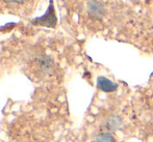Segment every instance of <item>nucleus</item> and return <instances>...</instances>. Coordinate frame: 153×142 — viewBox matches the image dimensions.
<instances>
[{"mask_svg":"<svg viewBox=\"0 0 153 142\" xmlns=\"http://www.w3.org/2000/svg\"><path fill=\"white\" fill-rule=\"evenodd\" d=\"M122 126H123V119L121 118V116L116 115V114L108 115L102 122V128L107 133L116 132V131L120 130L122 128Z\"/></svg>","mask_w":153,"mask_h":142,"instance_id":"f257e3e1","label":"nucleus"},{"mask_svg":"<svg viewBox=\"0 0 153 142\" xmlns=\"http://www.w3.org/2000/svg\"><path fill=\"white\" fill-rule=\"evenodd\" d=\"M32 23H33V24L44 25V26H54V25L56 24V17H55L52 0H50V5H49V8L47 10L46 14L43 17H41V18L34 19V20L32 21Z\"/></svg>","mask_w":153,"mask_h":142,"instance_id":"f03ea898","label":"nucleus"},{"mask_svg":"<svg viewBox=\"0 0 153 142\" xmlns=\"http://www.w3.org/2000/svg\"><path fill=\"white\" fill-rule=\"evenodd\" d=\"M88 12L93 19L100 20L102 19L103 14H104V7L98 0H91L89 2V6H88Z\"/></svg>","mask_w":153,"mask_h":142,"instance_id":"7ed1b4c3","label":"nucleus"},{"mask_svg":"<svg viewBox=\"0 0 153 142\" xmlns=\"http://www.w3.org/2000/svg\"><path fill=\"white\" fill-rule=\"evenodd\" d=\"M97 87L103 92H114L118 89V84L109 80L106 77H98Z\"/></svg>","mask_w":153,"mask_h":142,"instance_id":"20e7f679","label":"nucleus"},{"mask_svg":"<svg viewBox=\"0 0 153 142\" xmlns=\"http://www.w3.org/2000/svg\"><path fill=\"white\" fill-rule=\"evenodd\" d=\"M92 142H116L115 137L111 135V133L102 132L100 134L96 135Z\"/></svg>","mask_w":153,"mask_h":142,"instance_id":"39448f33","label":"nucleus"},{"mask_svg":"<svg viewBox=\"0 0 153 142\" xmlns=\"http://www.w3.org/2000/svg\"><path fill=\"white\" fill-rule=\"evenodd\" d=\"M7 2H13V3H22L24 0H5Z\"/></svg>","mask_w":153,"mask_h":142,"instance_id":"423d86ee","label":"nucleus"}]
</instances>
